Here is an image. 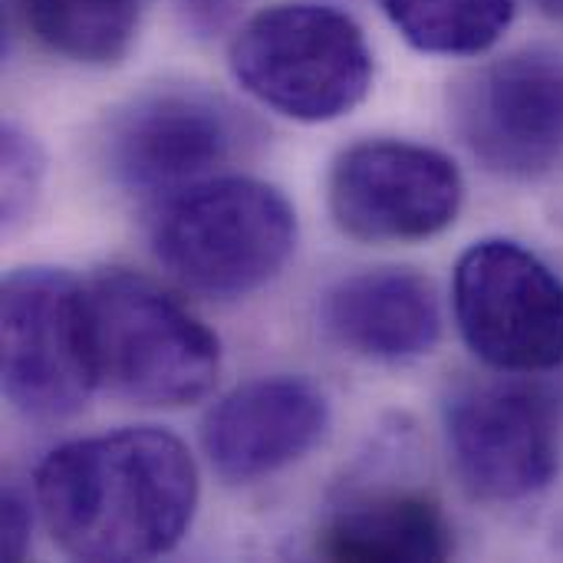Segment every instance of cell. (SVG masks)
<instances>
[{
	"label": "cell",
	"instance_id": "11",
	"mask_svg": "<svg viewBox=\"0 0 563 563\" xmlns=\"http://www.w3.org/2000/svg\"><path fill=\"white\" fill-rule=\"evenodd\" d=\"M327 422L330 406L307 379H254L208 412L201 442L224 482L247 485L300 462L323 439Z\"/></svg>",
	"mask_w": 563,
	"mask_h": 563
},
{
	"label": "cell",
	"instance_id": "3",
	"mask_svg": "<svg viewBox=\"0 0 563 563\" xmlns=\"http://www.w3.org/2000/svg\"><path fill=\"white\" fill-rule=\"evenodd\" d=\"M238 86L294 122L350 115L373 89V49L360 23L313 0L257 10L231 40Z\"/></svg>",
	"mask_w": 563,
	"mask_h": 563
},
{
	"label": "cell",
	"instance_id": "6",
	"mask_svg": "<svg viewBox=\"0 0 563 563\" xmlns=\"http://www.w3.org/2000/svg\"><path fill=\"white\" fill-rule=\"evenodd\" d=\"M452 303L468 350L501 373L563 366V280L525 244L488 238L455 267Z\"/></svg>",
	"mask_w": 563,
	"mask_h": 563
},
{
	"label": "cell",
	"instance_id": "1",
	"mask_svg": "<svg viewBox=\"0 0 563 563\" xmlns=\"http://www.w3.org/2000/svg\"><path fill=\"white\" fill-rule=\"evenodd\" d=\"M53 544L96 563L152 561L191 528L198 468L165 429H119L53 449L33 478Z\"/></svg>",
	"mask_w": 563,
	"mask_h": 563
},
{
	"label": "cell",
	"instance_id": "4",
	"mask_svg": "<svg viewBox=\"0 0 563 563\" xmlns=\"http://www.w3.org/2000/svg\"><path fill=\"white\" fill-rule=\"evenodd\" d=\"M99 386L139 406L205 399L221 373L218 336L148 277L106 271L86 287Z\"/></svg>",
	"mask_w": 563,
	"mask_h": 563
},
{
	"label": "cell",
	"instance_id": "17",
	"mask_svg": "<svg viewBox=\"0 0 563 563\" xmlns=\"http://www.w3.org/2000/svg\"><path fill=\"white\" fill-rule=\"evenodd\" d=\"M30 501L16 492L7 488L3 492V558L7 561H20L30 548Z\"/></svg>",
	"mask_w": 563,
	"mask_h": 563
},
{
	"label": "cell",
	"instance_id": "2",
	"mask_svg": "<svg viewBox=\"0 0 563 563\" xmlns=\"http://www.w3.org/2000/svg\"><path fill=\"white\" fill-rule=\"evenodd\" d=\"M155 257L188 290L238 300L280 274L297 247V214L267 181L214 175L162 201Z\"/></svg>",
	"mask_w": 563,
	"mask_h": 563
},
{
	"label": "cell",
	"instance_id": "18",
	"mask_svg": "<svg viewBox=\"0 0 563 563\" xmlns=\"http://www.w3.org/2000/svg\"><path fill=\"white\" fill-rule=\"evenodd\" d=\"M185 7L191 10V20L205 30H218L238 7V0H185Z\"/></svg>",
	"mask_w": 563,
	"mask_h": 563
},
{
	"label": "cell",
	"instance_id": "10",
	"mask_svg": "<svg viewBox=\"0 0 563 563\" xmlns=\"http://www.w3.org/2000/svg\"><path fill=\"white\" fill-rule=\"evenodd\" d=\"M244 132L231 106L198 89H165L122 109L106 135L112 178L139 195L172 198L238 152Z\"/></svg>",
	"mask_w": 563,
	"mask_h": 563
},
{
	"label": "cell",
	"instance_id": "7",
	"mask_svg": "<svg viewBox=\"0 0 563 563\" xmlns=\"http://www.w3.org/2000/svg\"><path fill=\"white\" fill-rule=\"evenodd\" d=\"M465 148L495 175L538 178L563 162V46L505 53L452 89Z\"/></svg>",
	"mask_w": 563,
	"mask_h": 563
},
{
	"label": "cell",
	"instance_id": "9",
	"mask_svg": "<svg viewBox=\"0 0 563 563\" xmlns=\"http://www.w3.org/2000/svg\"><path fill=\"white\" fill-rule=\"evenodd\" d=\"M445 439L465 492L492 505L525 501L558 475L554 412L525 386L459 389L445 406Z\"/></svg>",
	"mask_w": 563,
	"mask_h": 563
},
{
	"label": "cell",
	"instance_id": "14",
	"mask_svg": "<svg viewBox=\"0 0 563 563\" xmlns=\"http://www.w3.org/2000/svg\"><path fill=\"white\" fill-rule=\"evenodd\" d=\"M20 26L49 53L82 66H115L135 33L145 0H7Z\"/></svg>",
	"mask_w": 563,
	"mask_h": 563
},
{
	"label": "cell",
	"instance_id": "8",
	"mask_svg": "<svg viewBox=\"0 0 563 563\" xmlns=\"http://www.w3.org/2000/svg\"><path fill=\"white\" fill-rule=\"evenodd\" d=\"M455 162L416 142H360L330 172V214L343 234L366 244L429 241L462 208Z\"/></svg>",
	"mask_w": 563,
	"mask_h": 563
},
{
	"label": "cell",
	"instance_id": "5",
	"mask_svg": "<svg viewBox=\"0 0 563 563\" xmlns=\"http://www.w3.org/2000/svg\"><path fill=\"white\" fill-rule=\"evenodd\" d=\"M3 393L30 419H66L99 386L86 287L56 267L3 280Z\"/></svg>",
	"mask_w": 563,
	"mask_h": 563
},
{
	"label": "cell",
	"instance_id": "19",
	"mask_svg": "<svg viewBox=\"0 0 563 563\" xmlns=\"http://www.w3.org/2000/svg\"><path fill=\"white\" fill-rule=\"evenodd\" d=\"M541 7V13H548L551 20H561L563 23V0H534Z\"/></svg>",
	"mask_w": 563,
	"mask_h": 563
},
{
	"label": "cell",
	"instance_id": "13",
	"mask_svg": "<svg viewBox=\"0 0 563 563\" xmlns=\"http://www.w3.org/2000/svg\"><path fill=\"white\" fill-rule=\"evenodd\" d=\"M320 554L350 563L445 561L452 528L422 495H373L343 505L320 534Z\"/></svg>",
	"mask_w": 563,
	"mask_h": 563
},
{
	"label": "cell",
	"instance_id": "16",
	"mask_svg": "<svg viewBox=\"0 0 563 563\" xmlns=\"http://www.w3.org/2000/svg\"><path fill=\"white\" fill-rule=\"evenodd\" d=\"M43 178V158L36 142L16 125L3 129V221L13 224L33 205Z\"/></svg>",
	"mask_w": 563,
	"mask_h": 563
},
{
	"label": "cell",
	"instance_id": "15",
	"mask_svg": "<svg viewBox=\"0 0 563 563\" xmlns=\"http://www.w3.org/2000/svg\"><path fill=\"white\" fill-rule=\"evenodd\" d=\"M402 40L435 56L488 53L515 20V0H379Z\"/></svg>",
	"mask_w": 563,
	"mask_h": 563
},
{
	"label": "cell",
	"instance_id": "12",
	"mask_svg": "<svg viewBox=\"0 0 563 563\" xmlns=\"http://www.w3.org/2000/svg\"><path fill=\"white\" fill-rule=\"evenodd\" d=\"M333 340L376 363H406L432 353L442 313L426 277L399 267L366 271L340 280L323 307Z\"/></svg>",
	"mask_w": 563,
	"mask_h": 563
}]
</instances>
